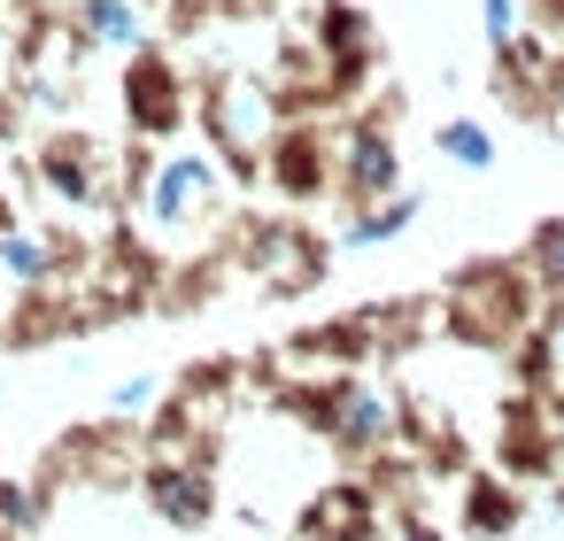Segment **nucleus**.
<instances>
[{"label": "nucleus", "instance_id": "obj_1", "mask_svg": "<svg viewBox=\"0 0 564 541\" xmlns=\"http://www.w3.org/2000/svg\"><path fill=\"white\" fill-rule=\"evenodd\" d=\"M225 202H232V171L217 163V148L171 140V148H155L148 163H132V225H140V240H148L155 256L202 248V240L217 232Z\"/></svg>", "mask_w": 564, "mask_h": 541}, {"label": "nucleus", "instance_id": "obj_25", "mask_svg": "<svg viewBox=\"0 0 564 541\" xmlns=\"http://www.w3.org/2000/svg\"><path fill=\"white\" fill-rule=\"evenodd\" d=\"M0 402H9V379H0Z\"/></svg>", "mask_w": 564, "mask_h": 541}, {"label": "nucleus", "instance_id": "obj_8", "mask_svg": "<svg viewBox=\"0 0 564 541\" xmlns=\"http://www.w3.org/2000/svg\"><path fill=\"white\" fill-rule=\"evenodd\" d=\"M86 263V248L78 240H63V232H47V225H9L0 232V279H9L17 294H47V286H63L70 271Z\"/></svg>", "mask_w": 564, "mask_h": 541}, {"label": "nucleus", "instance_id": "obj_14", "mask_svg": "<svg viewBox=\"0 0 564 541\" xmlns=\"http://www.w3.org/2000/svg\"><path fill=\"white\" fill-rule=\"evenodd\" d=\"M518 32H525V0H479V40H487L495 55H502Z\"/></svg>", "mask_w": 564, "mask_h": 541}, {"label": "nucleus", "instance_id": "obj_7", "mask_svg": "<svg viewBox=\"0 0 564 541\" xmlns=\"http://www.w3.org/2000/svg\"><path fill=\"white\" fill-rule=\"evenodd\" d=\"M124 117H132V132L140 140H178L186 132V78H178V63L171 55H132V71H124Z\"/></svg>", "mask_w": 564, "mask_h": 541}, {"label": "nucleus", "instance_id": "obj_24", "mask_svg": "<svg viewBox=\"0 0 564 541\" xmlns=\"http://www.w3.org/2000/svg\"><path fill=\"white\" fill-rule=\"evenodd\" d=\"M9 294H17V286H9V279H0V302H9Z\"/></svg>", "mask_w": 564, "mask_h": 541}, {"label": "nucleus", "instance_id": "obj_2", "mask_svg": "<svg viewBox=\"0 0 564 541\" xmlns=\"http://www.w3.org/2000/svg\"><path fill=\"white\" fill-rule=\"evenodd\" d=\"M533 302H541L533 263H471L448 286V317L464 333H479V340H518L533 325Z\"/></svg>", "mask_w": 564, "mask_h": 541}, {"label": "nucleus", "instance_id": "obj_18", "mask_svg": "<svg viewBox=\"0 0 564 541\" xmlns=\"http://www.w3.org/2000/svg\"><path fill=\"white\" fill-rule=\"evenodd\" d=\"M510 518H518V495H510V487H495V479H479V487H471V526H487V533H495V526H510Z\"/></svg>", "mask_w": 564, "mask_h": 541}, {"label": "nucleus", "instance_id": "obj_4", "mask_svg": "<svg viewBox=\"0 0 564 541\" xmlns=\"http://www.w3.org/2000/svg\"><path fill=\"white\" fill-rule=\"evenodd\" d=\"M32 178L55 209H101L117 186H109V148L86 140V132H47L40 155H32Z\"/></svg>", "mask_w": 564, "mask_h": 541}, {"label": "nucleus", "instance_id": "obj_22", "mask_svg": "<svg viewBox=\"0 0 564 541\" xmlns=\"http://www.w3.org/2000/svg\"><path fill=\"white\" fill-rule=\"evenodd\" d=\"M0 55H17V24L9 17H0Z\"/></svg>", "mask_w": 564, "mask_h": 541}, {"label": "nucleus", "instance_id": "obj_23", "mask_svg": "<svg viewBox=\"0 0 564 541\" xmlns=\"http://www.w3.org/2000/svg\"><path fill=\"white\" fill-rule=\"evenodd\" d=\"M556 117H564V71H556Z\"/></svg>", "mask_w": 564, "mask_h": 541}, {"label": "nucleus", "instance_id": "obj_19", "mask_svg": "<svg viewBox=\"0 0 564 541\" xmlns=\"http://www.w3.org/2000/svg\"><path fill=\"white\" fill-rule=\"evenodd\" d=\"M541 371H549V379L564 387V310H556V317L541 325Z\"/></svg>", "mask_w": 564, "mask_h": 541}, {"label": "nucleus", "instance_id": "obj_16", "mask_svg": "<svg viewBox=\"0 0 564 541\" xmlns=\"http://www.w3.org/2000/svg\"><path fill=\"white\" fill-rule=\"evenodd\" d=\"M155 394H163V379H155V371H132V379L109 387V410H117V418H140V410H155Z\"/></svg>", "mask_w": 564, "mask_h": 541}, {"label": "nucleus", "instance_id": "obj_17", "mask_svg": "<svg viewBox=\"0 0 564 541\" xmlns=\"http://www.w3.org/2000/svg\"><path fill=\"white\" fill-rule=\"evenodd\" d=\"M155 495H163L171 518H202V510H209V502H202V479H186V472H155Z\"/></svg>", "mask_w": 564, "mask_h": 541}, {"label": "nucleus", "instance_id": "obj_3", "mask_svg": "<svg viewBox=\"0 0 564 541\" xmlns=\"http://www.w3.org/2000/svg\"><path fill=\"white\" fill-rule=\"evenodd\" d=\"M202 125H209L217 163L232 171V186L263 178V148H271V132H279V109H271V94H263L256 78H217Z\"/></svg>", "mask_w": 564, "mask_h": 541}, {"label": "nucleus", "instance_id": "obj_12", "mask_svg": "<svg viewBox=\"0 0 564 541\" xmlns=\"http://www.w3.org/2000/svg\"><path fill=\"white\" fill-rule=\"evenodd\" d=\"M417 217H425V194H417V186H394V194H379V202H356L348 225L333 232V248H340V256H371V248L402 240Z\"/></svg>", "mask_w": 564, "mask_h": 541}, {"label": "nucleus", "instance_id": "obj_13", "mask_svg": "<svg viewBox=\"0 0 564 541\" xmlns=\"http://www.w3.org/2000/svg\"><path fill=\"white\" fill-rule=\"evenodd\" d=\"M433 155H441L448 171L479 178V171H495V163H502V132H487L479 117H441V125H433Z\"/></svg>", "mask_w": 564, "mask_h": 541}, {"label": "nucleus", "instance_id": "obj_11", "mask_svg": "<svg viewBox=\"0 0 564 541\" xmlns=\"http://www.w3.org/2000/svg\"><path fill=\"white\" fill-rule=\"evenodd\" d=\"M248 271H256L271 294H294V286L325 279V248H317L310 232H294V225H263V232L248 240Z\"/></svg>", "mask_w": 564, "mask_h": 541}, {"label": "nucleus", "instance_id": "obj_15", "mask_svg": "<svg viewBox=\"0 0 564 541\" xmlns=\"http://www.w3.org/2000/svg\"><path fill=\"white\" fill-rule=\"evenodd\" d=\"M533 279H541V294L564 302V225H541V240H533Z\"/></svg>", "mask_w": 564, "mask_h": 541}, {"label": "nucleus", "instance_id": "obj_5", "mask_svg": "<svg viewBox=\"0 0 564 541\" xmlns=\"http://www.w3.org/2000/svg\"><path fill=\"white\" fill-rule=\"evenodd\" d=\"M263 178H271V194H286V202H325V186H340L333 132H325V125H279L271 148H263Z\"/></svg>", "mask_w": 564, "mask_h": 541}, {"label": "nucleus", "instance_id": "obj_10", "mask_svg": "<svg viewBox=\"0 0 564 541\" xmlns=\"http://www.w3.org/2000/svg\"><path fill=\"white\" fill-rule=\"evenodd\" d=\"M317 410H325V425L340 433V448H379V441L394 433V402H387V387H379V379H364V371L333 379Z\"/></svg>", "mask_w": 564, "mask_h": 541}, {"label": "nucleus", "instance_id": "obj_20", "mask_svg": "<svg viewBox=\"0 0 564 541\" xmlns=\"http://www.w3.org/2000/svg\"><path fill=\"white\" fill-rule=\"evenodd\" d=\"M525 24H541V40H564V0H541V9H525Z\"/></svg>", "mask_w": 564, "mask_h": 541}, {"label": "nucleus", "instance_id": "obj_21", "mask_svg": "<svg viewBox=\"0 0 564 541\" xmlns=\"http://www.w3.org/2000/svg\"><path fill=\"white\" fill-rule=\"evenodd\" d=\"M17 225V202H9V186H0V232H9Z\"/></svg>", "mask_w": 564, "mask_h": 541}, {"label": "nucleus", "instance_id": "obj_6", "mask_svg": "<svg viewBox=\"0 0 564 541\" xmlns=\"http://www.w3.org/2000/svg\"><path fill=\"white\" fill-rule=\"evenodd\" d=\"M333 163H340V194L348 202H379L402 186V140L387 117H356L348 132H333Z\"/></svg>", "mask_w": 564, "mask_h": 541}, {"label": "nucleus", "instance_id": "obj_9", "mask_svg": "<svg viewBox=\"0 0 564 541\" xmlns=\"http://www.w3.org/2000/svg\"><path fill=\"white\" fill-rule=\"evenodd\" d=\"M70 32L86 40V55H148L155 47V9L148 0H70Z\"/></svg>", "mask_w": 564, "mask_h": 541}]
</instances>
